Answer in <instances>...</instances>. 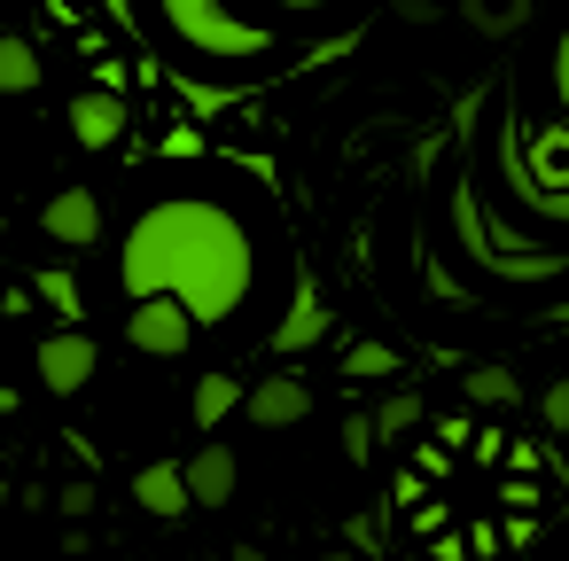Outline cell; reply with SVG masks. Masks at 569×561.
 I'll return each instance as SVG.
<instances>
[{
  "instance_id": "6da1fadb",
  "label": "cell",
  "mask_w": 569,
  "mask_h": 561,
  "mask_svg": "<svg viewBox=\"0 0 569 561\" xmlns=\"http://www.w3.org/2000/svg\"><path fill=\"white\" fill-rule=\"evenodd\" d=\"M289 281V242L242 172H157L118 234H110V289L126 335L157 359L196 343H234L266 328Z\"/></svg>"
},
{
  "instance_id": "7a4b0ae2",
  "label": "cell",
  "mask_w": 569,
  "mask_h": 561,
  "mask_svg": "<svg viewBox=\"0 0 569 561\" xmlns=\"http://www.w3.org/2000/svg\"><path fill=\"white\" fill-rule=\"evenodd\" d=\"M133 24L196 87H258V79H273L297 56L258 17H242L234 0H133Z\"/></svg>"
},
{
  "instance_id": "3957f363",
  "label": "cell",
  "mask_w": 569,
  "mask_h": 561,
  "mask_svg": "<svg viewBox=\"0 0 569 561\" xmlns=\"http://www.w3.org/2000/svg\"><path fill=\"white\" fill-rule=\"evenodd\" d=\"M234 9L258 17V24H266L273 40H289V48H320V40L359 32L375 0H234Z\"/></svg>"
}]
</instances>
